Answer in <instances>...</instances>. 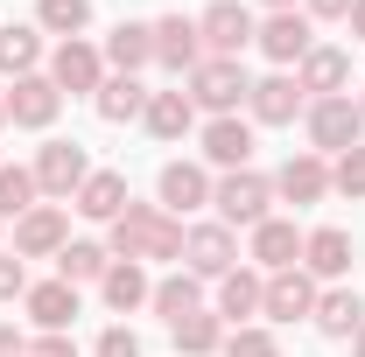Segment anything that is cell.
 Here are the masks:
<instances>
[{"label":"cell","instance_id":"6da1fadb","mask_svg":"<svg viewBox=\"0 0 365 357\" xmlns=\"http://www.w3.org/2000/svg\"><path fill=\"white\" fill-rule=\"evenodd\" d=\"M113 252L120 260H182V224L155 203H127L113 218Z\"/></svg>","mask_w":365,"mask_h":357},{"label":"cell","instance_id":"7a4b0ae2","mask_svg":"<svg viewBox=\"0 0 365 357\" xmlns=\"http://www.w3.org/2000/svg\"><path fill=\"white\" fill-rule=\"evenodd\" d=\"M246 98H253V78H246V63H232V56H204V63L190 70V105H204L211 119H232Z\"/></svg>","mask_w":365,"mask_h":357},{"label":"cell","instance_id":"3957f363","mask_svg":"<svg viewBox=\"0 0 365 357\" xmlns=\"http://www.w3.org/2000/svg\"><path fill=\"white\" fill-rule=\"evenodd\" d=\"M211 203H218V224H267V203H274V182L267 176H253V169H232L225 182H211Z\"/></svg>","mask_w":365,"mask_h":357},{"label":"cell","instance_id":"277c9868","mask_svg":"<svg viewBox=\"0 0 365 357\" xmlns=\"http://www.w3.org/2000/svg\"><path fill=\"white\" fill-rule=\"evenodd\" d=\"M359 134H365V112H359L351 91L309 105V140H317V154H344V147H359Z\"/></svg>","mask_w":365,"mask_h":357},{"label":"cell","instance_id":"5b68a950","mask_svg":"<svg viewBox=\"0 0 365 357\" xmlns=\"http://www.w3.org/2000/svg\"><path fill=\"white\" fill-rule=\"evenodd\" d=\"M197 36H204V56H232V63H239V49L260 36V21H253L239 0H211V7L197 14Z\"/></svg>","mask_w":365,"mask_h":357},{"label":"cell","instance_id":"8992f818","mask_svg":"<svg viewBox=\"0 0 365 357\" xmlns=\"http://www.w3.org/2000/svg\"><path fill=\"white\" fill-rule=\"evenodd\" d=\"M71 245V218L56 203H36L29 218H14V260H56Z\"/></svg>","mask_w":365,"mask_h":357},{"label":"cell","instance_id":"52a82bcc","mask_svg":"<svg viewBox=\"0 0 365 357\" xmlns=\"http://www.w3.org/2000/svg\"><path fill=\"white\" fill-rule=\"evenodd\" d=\"M232 260H239V245H232L225 224H197V231H182V273H197V280H225Z\"/></svg>","mask_w":365,"mask_h":357},{"label":"cell","instance_id":"ba28073f","mask_svg":"<svg viewBox=\"0 0 365 357\" xmlns=\"http://www.w3.org/2000/svg\"><path fill=\"white\" fill-rule=\"evenodd\" d=\"M85 176H91V161H85L78 140H49L43 154H36V189H49V196H78Z\"/></svg>","mask_w":365,"mask_h":357},{"label":"cell","instance_id":"9c48e42d","mask_svg":"<svg viewBox=\"0 0 365 357\" xmlns=\"http://www.w3.org/2000/svg\"><path fill=\"white\" fill-rule=\"evenodd\" d=\"M260 315H274V322L317 315V280H309L302 267H281V273H267V294H260Z\"/></svg>","mask_w":365,"mask_h":357},{"label":"cell","instance_id":"30bf717a","mask_svg":"<svg viewBox=\"0 0 365 357\" xmlns=\"http://www.w3.org/2000/svg\"><path fill=\"white\" fill-rule=\"evenodd\" d=\"M302 273L309 280H344L351 273V231H337V224H323L302 238Z\"/></svg>","mask_w":365,"mask_h":357},{"label":"cell","instance_id":"8fae6325","mask_svg":"<svg viewBox=\"0 0 365 357\" xmlns=\"http://www.w3.org/2000/svg\"><path fill=\"white\" fill-rule=\"evenodd\" d=\"M274 196H288V203H323V196H330V161H323V154H288L281 176H274Z\"/></svg>","mask_w":365,"mask_h":357},{"label":"cell","instance_id":"7c38bea8","mask_svg":"<svg viewBox=\"0 0 365 357\" xmlns=\"http://www.w3.org/2000/svg\"><path fill=\"white\" fill-rule=\"evenodd\" d=\"M49 85L56 91H98L106 85V56L91 43H63L56 56H49Z\"/></svg>","mask_w":365,"mask_h":357},{"label":"cell","instance_id":"4fadbf2b","mask_svg":"<svg viewBox=\"0 0 365 357\" xmlns=\"http://www.w3.org/2000/svg\"><path fill=\"white\" fill-rule=\"evenodd\" d=\"M0 105H7V119H14V127H49V119H56V105H63V91L49 85V78H14V91H7Z\"/></svg>","mask_w":365,"mask_h":357},{"label":"cell","instance_id":"5bb4252c","mask_svg":"<svg viewBox=\"0 0 365 357\" xmlns=\"http://www.w3.org/2000/svg\"><path fill=\"white\" fill-rule=\"evenodd\" d=\"M253 43L267 49L274 63H302V56H309V14H295V7H288V14H267V21H260V36H253Z\"/></svg>","mask_w":365,"mask_h":357},{"label":"cell","instance_id":"9a60e30c","mask_svg":"<svg viewBox=\"0 0 365 357\" xmlns=\"http://www.w3.org/2000/svg\"><path fill=\"white\" fill-rule=\"evenodd\" d=\"M155 63H169V70H197V63H204V36H197V21L162 14V21H155Z\"/></svg>","mask_w":365,"mask_h":357},{"label":"cell","instance_id":"2e32d148","mask_svg":"<svg viewBox=\"0 0 365 357\" xmlns=\"http://www.w3.org/2000/svg\"><path fill=\"white\" fill-rule=\"evenodd\" d=\"M211 203V176L197 169V161H169L162 169V211L169 218H190V211H204Z\"/></svg>","mask_w":365,"mask_h":357},{"label":"cell","instance_id":"e0dca14e","mask_svg":"<svg viewBox=\"0 0 365 357\" xmlns=\"http://www.w3.org/2000/svg\"><path fill=\"white\" fill-rule=\"evenodd\" d=\"M246 105H253V119H260V127H288V119L302 112V85H295L288 70H274V78H260V85H253V98H246Z\"/></svg>","mask_w":365,"mask_h":357},{"label":"cell","instance_id":"ac0fdd59","mask_svg":"<svg viewBox=\"0 0 365 357\" xmlns=\"http://www.w3.org/2000/svg\"><path fill=\"white\" fill-rule=\"evenodd\" d=\"M71 203H78L85 218L113 224V218H120V211H127V203H134V196H127V176H113V169H91V176H85V189H78Z\"/></svg>","mask_w":365,"mask_h":357},{"label":"cell","instance_id":"d6986e66","mask_svg":"<svg viewBox=\"0 0 365 357\" xmlns=\"http://www.w3.org/2000/svg\"><path fill=\"white\" fill-rule=\"evenodd\" d=\"M204 161H218V169H246V161H253V127H246V119H211V127H204Z\"/></svg>","mask_w":365,"mask_h":357},{"label":"cell","instance_id":"ffe728a7","mask_svg":"<svg viewBox=\"0 0 365 357\" xmlns=\"http://www.w3.org/2000/svg\"><path fill=\"white\" fill-rule=\"evenodd\" d=\"M253 260H260L267 273L295 267V260H302V231H295L288 218H267V224H253Z\"/></svg>","mask_w":365,"mask_h":357},{"label":"cell","instance_id":"44dd1931","mask_svg":"<svg viewBox=\"0 0 365 357\" xmlns=\"http://www.w3.org/2000/svg\"><path fill=\"white\" fill-rule=\"evenodd\" d=\"M295 85L317 91V98H337V91L351 85V56H344V49H309L302 70H295Z\"/></svg>","mask_w":365,"mask_h":357},{"label":"cell","instance_id":"7402d4cb","mask_svg":"<svg viewBox=\"0 0 365 357\" xmlns=\"http://www.w3.org/2000/svg\"><path fill=\"white\" fill-rule=\"evenodd\" d=\"M106 63H113L120 78H134L140 63H155V28H148V21H120V28L106 36Z\"/></svg>","mask_w":365,"mask_h":357},{"label":"cell","instance_id":"603a6c76","mask_svg":"<svg viewBox=\"0 0 365 357\" xmlns=\"http://www.w3.org/2000/svg\"><path fill=\"white\" fill-rule=\"evenodd\" d=\"M148 134L155 140H182L190 134V119H197V105H190V91H148Z\"/></svg>","mask_w":365,"mask_h":357},{"label":"cell","instance_id":"cb8c5ba5","mask_svg":"<svg viewBox=\"0 0 365 357\" xmlns=\"http://www.w3.org/2000/svg\"><path fill=\"white\" fill-rule=\"evenodd\" d=\"M98 294H106V309L134 315L148 294H155V280L140 273V260H120V267H106V280H98Z\"/></svg>","mask_w":365,"mask_h":357},{"label":"cell","instance_id":"d4e9b609","mask_svg":"<svg viewBox=\"0 0 365 357\" xmlns=\"http://www.w3.org/2000/svg\"><path fill=\"white\" fill-rule=\"evenodd\" d=\"M260 294H267V280H260V273H246V267H232L225 280H218V322H239V329H246V315H260Z\"/></svg>","mask_w":365,"mask_h":357},{"label":"cell","instance_id":"484cf974","mask_svg":"<svg viewBox=\"0 0 365 357\" xmlns=\"http://www.w3.org/2000/svg\"><path fill=\"white\" fill-rule=\"evenodd\" d=\"M21 302H29V315H36L43 329H71V315H78V287H71V280H36Z\"/></svg>","mask_w":365,"mask_h":357},{"label":"cell","instance_id":"4316f807","mask_svg":"<svg viewBox=\"0 0 365 357\" xmlns=\"http://www.w3.org/2000/svg\"><path fill=\"white\" fill-rule=\"evenodd\" d=\"M169 336H176V357H211V351H225V322H218L211 309L169 322Z\"/></svg>","mask_w":365,"mask_h":357},{"label":"cell","instance_id":"83f0119b","mask_svg":"<svg viewBox=\"0 0 365 357\" xmlns=\"http://www.w3.org/2000/svg\"><path fill=\"white\" fill-rule=\"evenodd\" d=\"M148 302H155L162 322H182V315L204 309V280H197V273H169V280H155V294H148Z\"/></svg>","mask_w":365,"mask_h":357},{"label":"cell","instance_id":"f1b7e54d","mask_svg":"<svg viewBox=\"0 0 365 357\" xmlns=\"http://www.w3.org/2000/svg\"><path fill=\"white\" fill-rule=\"evenodd\" d=\"M359 322H365L359 287H330V294H317V329H323V336H359Z\"/></svg>","mask_w":365,"mask_h":357},{"label":"cell","instance_id":"f546056e","mask_svg":"<svg viewBox=\"0 0 365 357\" xmlns=\"http://www.w3.org/2000/svg\"><path fill=\"white\" fill-rule=\"evenodd\" d=\"M91 105H98V119H140L148 112V91H140V78H106V85L91 91Z\"/></svg>","mask_w":365,"mask_h":357},{"label":"cell","instance_id":"4dcf8cb0","mask_svg":"<svg viewBox=\"0 0 365 357\" xmlns=\"http://www.w3.org/2000/svg\"><path fill=\"white\" fill-rule=\"evenodd\" d=\"M106 267H113V252H106V245H91V238H71V245L56 252V280H71V287L106 280Z\"/></svg>","mask_w":365,"mask_h":357},{"label":"cell","instance_id":"1f68e13d","mask_svg":"<svg viewBox=\"0 0 365 357\" xmlns=\"http://www.w3.org/2000/svg\"><path fill=\"white\" fill-rule=\"evenodd\" d=\"M36 63H43L36 28H0V78H36Z\"/></svg>","mask_w":365,"mask_h":357},{"label":"cell","instance_id":"d6a6232c","mask_svg":"<svg viewBox=\"0 0 365 357\" xmlns=\"http://www.w3.org/2000/svg\"><path fill=\"white\" fill-rule=\"evenodd\" d=\"M36 21H43L49 36L78 43V36H85V21H91V0H43V7H36Z\"/></svg>","mask_w":365,"mask_h":357},{"label":"cell","instance_id":"836d02e7","mask_svg":"<svg viewBox=\"0 0 365 357\" xmlns=\"http://www.w3.org/2000/svg\"><path fill=\"white\" fill-rule=\"evenodd\" d=\"M36 211V169H0V218H29Z\"/></svg>","mask_w":365,"mask_h":357},{"label":"cell","instance_id":"e575fe53","mask_svg":"<svg viewBox=\"0 0 365 357\" xmlns=\"http://www.w3.org/2000/svg\"><path fill=\"white\" fill-rule=\"evenodd\" d=\"M330 189H337V196H351V203H365V140L337 154V169H330Z\"/></svg>","mask_w":365,"mask_h":357},{"label":"cell","instance_id":"d590c367","mask_svg":"<svg viewBox=\"0 0 365 357\" xmlns=\"http://www.w3.org/2000/svg\"><path fill=\"white\" fill-rule=\"evenodd\" d=\"M225 357H281V343H274V329H253L246 322V329L225 336Z\"/></svg>","mask_w":365,"mask_h":357},{"label":"cell","instance_id":"8d00e7d4","mask_svg":"<svg viewBox=\"0 0 365 357\" xmlns=\"http://www.w3.org/2000/svg\"><path fill=\"white\" fill-rule=\"evenodd\" d=\"M14 294H29V273H21L14 252H0V302H14Z\"/></svg>","mask_w":365,"mask_h":357},{"label":"cell","instance_id":"74e56055","mask_svg":"<svg viewBox=\"0 0 365 357\" xmlns=\"http://www.w3.org/2000/svg\"><path fill=\"white\" fill-rule=\"evenodd\" d=\"M98 357H140V336L134 329H106L98 336Z\"/></svg>","mask_w":365,"mask_h":357},{"label":"cell","instance_id":"f35d334b","mask_svg":"<svg viewBox=\"0 0 365 357\" xmlns=\"http://www.w3.org/2000/svg\"><path fill=\"white\" fill-rule=\"evenodd\" d=\"M29 357H78V343L63 329H43V343H29Z\"/></svg>","mask_w":365,"mask_h":357},{"label":"cell","instance_id":"ab89813d","mask_svg":"<svg viewBox=\"0 0 365 357\" xmlns=\"http://www.w3.org/2000/svg\"><path fill=\"white\" fill-rule=\"evenodd\" d=\"M302 7H309L317 21H344V14H351V0H302Z\"/></svg>","mask_w":365,"mask_h":357},{"label":"cell","instance_id":"60d3db41","mask_svg":"<svg viewBox=\"0 0 365 357\" xmlns=\"http://www.w3.org/2000/svg\"><path fill=\"white\" fill-rule=\"evenodd\" d=\"M0 357H29V343H21V329H7V322H0Z\"/></svg>","mask_w":365,"mask_h":357},{"label":"cell","instance_id":"b9f144b4","mask_svg":"<svg viewBox=\"0 0 365 357\" xmlns=\"http://www.w3.org/2000/svg\"><path fill=\"white\" fill-rule=\"evenodd\" d=\"M344 21H351V36L365 43V0H351V14H344Z\"/></svg>","mask_w":365,"mask_h":357},{"label":"cell","instance_id":"7bdbcfd3","mask_svg":"<svg viewBox=\"0 0 365 357\" xmlns=\"http://www.w3.org/2000/svg\"><path fill=\"white\" fill-rule=\"evenodd\" d=\"M351 351H359V357H365V322H359V336H351Z\"/></svg>","mask_w":365,"mask_h":357},{"label":"cell","instance_id":"ee69618b","mask_svg":"<svg viewBox=\"0 0 365 357\" xmlns=\"http://www.w3.org/2000/svg\"><path fill=\"white\" fill-rule=\"evenodd\" d=\"M267 7H274V14H288V7H295V0H267Z\"/></svg>","mask_w":365,"mask_h":357},{"label":"cell","instance_id":"f6af8a7d","mask_svg":"<svg viewBox=\"0 0 365 357\" xmlns=\"http://www.w3.org/2000/svg\"><path fill=\"white\" fill-rule=\"evenodd\" d=\"M0 127H7V105H0Z\"/></svg>","mask_w":365,"mask_h":357},{"label":"cell","instance_id":"bcb514c9","mask_svg":"<svg viewBox=\"0 0 365 357\" xmlns=\"http://www.w3.org/2000/svg\"><path fill=\"white\" fill-rule=\"evenodd\" d=\"M359 112H365V98H359Z\"/></svg>","mask_w":365,"mask_h":357}]
</instances>
